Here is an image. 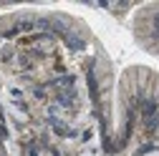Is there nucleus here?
I'll return each instance as SVG.
<instances>
[{"instance_id": "nucleus-1", "label": "nucleus", "mask_w": 159, "mask_h": 156, "mask_svg": "<svg viewBox=\"0 0 159 156\" xmlns=\"http://www.w3.org/2000/svg\"><path fill=\"white\" fill-rule=\"evenodd\" d=\"M147 156H159V151H152V154H147Z\"/></svg>"}]
</instances>
